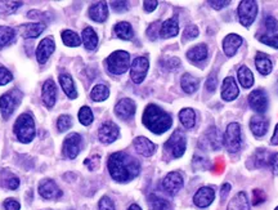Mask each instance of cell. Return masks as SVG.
<instances>
[{
	"label": "cell",
	"mask_w": 278,
	"mask_h": 210,
	"mask_svg": "<svg viewBox=\"0 0 278 210\" xmlns=\"http://www.w3.org/2000/svg\"><path fill=\"white\" fill-rule=\"evenodd\" d=\"M179 120L185 129H192L196 125V114L192 109H183L179 112Z\"/></svg>",
	"instance_id": "33"
},
{
	"label": "cell",
	"mask_w": 278,
	"mask_h": 210,
	"mask_svg": "<svg viewBox=\"0 0 278 210\" xmlns=\"http://www.w3.org/2000/svg\"><path fill=\"white\" fill-rule=\"evenodd\" d=\"M248 104L254 111L264 114L268 109V96L263 89H255L248 96Z\"/></svg>",
	"instance_id": "12"
},
{
	"label": "cell",
	"mask_w": 278,
	"mask_h": 210,
	"mask_svg": "<svg viewBox=\"0 0 278 210\" xmlns=\"http://www.w3.org/2000/svg\"><path fill=\"white\" fill-rule=\"evenodd\" d=\"M60 84L61 88L63 89V92L66 93V96L70 99L77 98V92L76 88H75L74 80L68 74H62L60 75Z\"/></svg>",
	"instance_id": "26"
},
{
	"label": "cell",
	"mask_w": 278,
	"mask_h": 210,
	"mask_svg": "<svg viewBox=\"0 0 278 210\" xmlns=\"http://www.w3.org/2000/svg\"><path fill=\"white\" fill-rule=\"evenodd\" d=\"M19 186V179L16 177H12L9 179H7L6 182V187L9 190H17Z\"/></svg>",
	"instance_id": "55"
},
{
	"label": "cell",
	"mask_w": 278,
	"mask_h": 210,
	"mask_svg": "<svg viewBox=\"0 0 278 210\" xmlns=\"http://www.w3.org/2000/svg\"><path fill=\"white\" fill-rule=\"evenodd\" d=\"M81 148V136L77 133H71L70 136L66 137L65 142H63V153L66 158L74 160L80 152Z\"/></svg>",
	"instance_id": "11"
},
{
	"label": "cell",
	"mask_w": 278,
	"mask_h": 210,
	"mask_svg": "<svg viewBox=\"0 0 278 210\" xmlns=\"http://www.w3.org/2000/svg\"><path fill=\"white\" fill-rule=\"evenodd\" d=\"M274 210H278V206H277V207H275V209H274Z\"/></svg>",
	"instance_id": "62"
},
{
	"label": "cell",
	"mask_w": 278,
	"mask_h": 210,
	"mask_svg": "<svg viewBox=\"0 0 278 210\" xmlns=\"http://www.w3.org/2000/svg\"><path fill=\"white\" fill-rule=\"evenodd\" d=\"M269 120L263 116H253L250 120V129L255 137H263L268 132Z\"/></svg>",
	"instance_id": "23"
},
{
	"label": "cell",
	"mask_w": 278,
	"mask_h": 210,
	"mask_svg": "<svg viewBox=\"0 0 278 210\" xmlns=\"http://www.w3.org/2000/svg\"><path fill=\"white\" fill-rule=\"evenodd\" d=\"M108 172L119 183L130 182L141 172V164L126 152H115L108 159Z\"/></svg>",
	"instance_id": "1"
},
{
	"label": "cell",
	"mask_w": 278,
	"mask_h": 210,
	"mask_svg": "<svg viewBox=\"0 0 278 210\" xmlns=\"http://www.w3.org/2000/svg\"><path fill=\"white\" fill-rule=\"evenodd\" d=\"M160 29H161V23L158 21L153 22L152 25L148 28L147 35L150 36L151 40H156V38H157V33H160Z\"/></svg>",
	"instance_id": "51"
},
{
	"label": "cell",
	"mask_w": 278,
	"mask_h": 210,
	"mask_svg": "<svg viewBox=\"0 0 278 210\" xmlns=\"http://www.w3.org/2000/svg\"><path fill=\"white\" fill-rule=\"evenodd\" d=\"M114 33L115 35L118 36V38L123 39V40H131L134 36L133 28H131V25L128 23V22H119L118 25L115 26Z\"/></svg>",
	"instance_id": "32"
},
{
	"label": "cell",
	"mask_w": 278,
	"mask_h": 210,
	"mask_svg": "<svg viewBox=\"0 0 278 210\" xmlns=\"http://www.w3.org/2000/svg\"><path fill=\"white\" fill-rule=\"evenodd\" d=\"M14 134L19 142L29 143L35 137V123L30 114L19 115L14 123Z\"/></svg>",
	"instance_id": "3"
},
{
	"label": "cell",
	"mask_w": 278,
	"mask_h": 210,
	"mask_svg": "<svg viewBox=\"0 0 278 210\" xmlns=\"http://www.w3.org/2000/svg\"><path fill=\"white\" fill-rule=\"evenodd\" d=\"M207 53H209L207 46L205 44H199L187 52V58L192 62H201V61L206 60Z\"/></svg>",
	"instance_id": "29"
},
{
	"label": "cell",
	"mask_w": 278,
	"mask_h": 210,
	"mask_svg": "<svg viewBox=\"0 0 278 210\" xmlns=\"http://www.w3.org/2000/svg\"><path fill=\"white\" fill-rule=\"evenodd\" d=\"M197 36H199V29H197V26L189 25L185 28L184 34H183V40H192V39L197 38Z\"/></svg>",
	"instance_id": "46"
},
{
	"label": "cell",
	"mask_w": 278,
	"mask_h": 210,
	"mask_svg": "<svg viewBox=\"0 0 278 210\" xmlns=\"http://www.w3.org/2000/svg\"><path fill=\"white\" fill-rule=\"evenodd\" d=\"M13 80V75L6 67L0 66V85H6Z\"/></svg>",
	"instance_id": "47"
},
{
	"label": "cell",
	"mask_w": 278,
	"mask_h": 210,
	"mask_svg": "<svg viewBox=\"0 0 278 210\" xmlns=\"http://www.w3.org/2000/svg\"><path fill=\"white\" fill-rule=\"evenodd\" d=\"M39 194L45 200H57L62 196V191L52 179L41 180L39 185Z\"/></svg>",
	"instance_id": "14"
},
{
	"label": "cell",
	"mask_w": 278,
	"mask_h": 210,
	"mask_svg": "<svg viewBox=\"0 0 278 210\" xmlns=\"http://www.w3.org/2000/svg\"><path fill=\"white\" fill-rule=\"evenodd\" d=\"M229 191H231V185H229V183H226V185H223V187H221V191H220L221 201H224V200L227 199Z\"/></svg>",
	"instance_id": "59"
},
{
	"label": "cell",
	"mask_w": 278,
	"mask_h": 210,
	"mask_svg": "<svg viewBox=\"0 0 278 210\" xmlns=\"http://www.w3.org/2000/svg\"><path fill=\"white\" fill-rule=\"evenodd\" d=\"M45 30V25L41 22H35V23H26V25H21L18 28L19 34L25 39H35L40 35L43 31Z\"/></svg>",
	"instance_id": "22"
},
{
	"label": "cell",
	"mask_w": 278,
	"mask_h": 210,
	"mask_svg": "<svg viewBox=\"0 0 278 210\" xmlns=\"http://www.w3.org/2000/svg\"><path fill=\"white\" fill-rule=\"evenodd\" d=\"M227 210H250L248 199L245 192H238L233 196V199L229 201Z\"/></svg>",
	"instance_id": "28"
},
{
	"label": "cell",
	"mask_w": 278,
	"mask_h": 210,
	"mask_svg": "<svg viewBox=\"0 0 278 210\" xmlns=\"http://www.w3.org/2000/svg\"><path fill=\"white\" fill-rule=\"evenodd\" d=\"M180 85H182L183 90L188 94H192L197 90L199 88V80L196 77L192 76L191 74H184L182 76V80H180Z\"/></svg>",
	"instance_id": "35"
},
{
	"label": "cell",
	"mask_w": 278,
	"mask_h": 210,
	"mask_svg": "<svg viewBox=\"0 0 278 210\" xmlns=\"http://www.w3.org/2000/svg\"><path fill=\"white\" fill-rule=\"evenodd\" d=\"M55 49L54 40L52 38H45L40 41L38 46V50H36V58H38V62L44 65L46 61L49 60L50 56L53 55Z\"/></svg>",
	"instance_id": "16"
},
{
	"label": "cell",
	"mask_w": 278,
	"mask_h": 210,
	"mask_svg": "<svg viewBox=\"0 0 278 210\" xmlns=\"http://www.w3.org/2000/svg\"><path fill=\"white\" fill-rule=\"evenodd\" d=\"M270 159H272V155L268 152L264 148H260L255 152V155L253 156V160L255 163V167L257 168H264L267 165L270 164Z\"/></svg>",
	"instance_id": "37"
},
{
	"label": "cell",
	"mask_w": 278,
	"mask_h": 210,
	"mask_svg": "<svg viewBox=\"0 0 278 210\" xmlns=\"http://www.w3.org/2000/svg\"><path fill=\"white\" fill-rule=\"evenodd\" d=\"M242 136H241V126L237 123H231L226 129L224 133V146L227 151L231 153H236L240 151L241 145H242Z\"/></svg>",
	"instance_id": "5"
},
{
	"label": "cell",
	"mask_w": 278,
	"mask_h": 210,
	"mask_svg": "<svg viewBox=\"0 0 278 210\" xmlns=\"http://www.w3.org/2000/svg\"><path fill=\"white\" fill-rule=\"evenodd\" d=\"M22 99V92L18 89H12L0 97V111L4 119H8L14 112Z\"/></svg>",
	"instance_id": "6"
},
{
	"label": "cell",
	"mask_w": 278,
	"mask_h": 210,
	"mask_svg": "<svg viewBox=\"0 0 278 210\" xmlns=\"http://www.w3.org/2000/svg\"><path fill=\"white\" fill-rule=\"evenodd\" d=\"M43 102L48 109H52L55 103V98H57V87H55L54 82L52 79L46 80L43 85Z\"/></svg>",
	"instance_id": "18"
},
{
	"label": "cell",
	"mask_w": 278,
	"mask_h": 210,
	"mask_svg": "<svg viewBox=\"0 0 278 210\" xmlns=\"http://www.w3.org/2000/svg\"><path fill=\"white\" fill-rule=\"evenodd\" d=\"M148 206H150V210H173L172 204L168 200L155 194L148 196Z\"/></svg>",
	"instance_id": "31"
},
{
	"label": "cell",
	"mask_w": 278,
	"mask_h": 210,
	"mask_svg": "<svg viewBox=\"0 0 278 210\" xmlns=\"http://www.w3.org/2000/svg\"><path fill=\"white\" fill-rule=\"evenodd\" d=\"M128 210H142V207L139 206V205H136V204H131L130 206L128 207Z\"/></svg>",
	"instance_id": "61"
},
{
	"label": "cell",
	"mask_w": 278,
	"mask_h": 210,
	"mask_svg": "<svg viewBox=\"0 0 278 210\" xmlns=\"http://www.w3.org/2000/svg\"><path fill=\"white\" fill-rule=\"evenodd\" d=\"M184 180L179 172H170L162 180V189L170 196H175L182 190Z\"/></svg>",
	"instance_id": "10"
},
{
	"label": "cell",
	"mask_w": 278,
	"mask_h": 210,
	"mask_svg": "<svg viewBox=\"0 0 278 210\" xmlns=\"http://www.w3.org/2000/svg\"><path fill=\"white\" fill-rule=\"evenodd\" d=\"M134 147H135L136 152L141 153L142 156H152L156 151V145L153 142H151L150 139L146 138V137H136L134 139Z\"/></svg>",
	"instance_id": "21"
},
{
	"label": "cell",
	"mask_w": 278,
	"mask_h": 210,
	"mask_svg": "<svg viewBox=\"0 0 278 210\" xmlns=\"http://www.w3.org/2000/svg\"><path fill=\"white\" fill-rule=\"evenodd\" d=\"M98 207H99V210H116L114 201H112V200L107 196L102 197L101 201H99Z\"/></svg>",
	"instance_id": "49"
},
{
	"label": "cell",
	"mask_w": 278,
	"mask_h": 210,
	"mask_svg": "<svg viewBox=\"0 0 278 210\" xmlns=\"http://www.w3.org/2000/svg\"><path fill=\"white\" fill-rule=\"evenodd\" d=\"M62 40L67 46H79L81 44V39L75 31L65 30L62 33Z\"/></svg>",
	"instance_id": "40"
},
{
	"label": "cell",
	"mask_w": 278,
	"mask_h": 210,
	"mask_svg": "<svg viewBox=\"0 0 278 210\" xmlns=\"http://www.w3.org/2000/svg\"><path fill=\"white\" fill-rule=\"evenodd\" d=\"M21 6L22 3L18 2H0V16L4 17L13 14Z\"/></svg>",
	"instance_id": "41"
},
{
	"label": "cell",
	"mask_w": 278,
	"mask_h": 210,
	"mask_svg": "<svg viewBox=\"0 0 278 210\" xmlns=\"http://www.w3.org/2000/svg\"><path fill=\"white\" fill-rule=\"evenodd\" d=\"M238 19L240 23L245 28H250L253 25V22L255 21L258 14V4L254 0H243L241 2L237 9Z\"/></svg>",
	"instance_id": "7"
},
{
	"label": "cell",
	"mask_w": 278,
	"mask_h": 210,
	"mask_svg": "<svg viewBox=\"0 0 278 210\" xmlns=\"http://www.w3.org/2000/svg\"><path fill=\"white\" fill-rule=\"evenodd\" d=\"M241 44H242V38L240 35H236V34L227 35L223 40V49L226 56L233 57L238 50V48L241 46Z\"/></svg>",
	"instance_id": "20"
},
{
	"label": "cell",
	"mask_w": 278,
	"mask_h": 210,
	"mask_svg": "<svg viewBox=\"0 0 278 210\" xmlns=\"http://www.w3.org/2000/svg\"><path fill=\"white\" fill-rule=\"evenodd\" d=\"M4 207H6V210H19L21 205H19V202L17 200L7 199L4 201Z\"/></svg>",
	"instance_id": "54"
},
{
	"label": "cell",
	"mask_w": 278,
	"mask_h": 210,
	"mask_svg": "<svg viewBox=\"0 0 278 210\" xmlns=\"http://www.w3.org/2000/svg\"><path fill=\"white\" fill-rule=\"evenodd\" d=\"M108 71L114 75H123L130 67V56L125 50H116L106 61Z\"/></svg>",
	"instance_id": "4"
},
{
	"label": "cell",
	"mask_w": 278,
	"mask_h": 210,
	"mask_svg": "<svg viewBox=\"0 0 278 210\" xmlns=\"http://www.w3.org/2000/svg\"><path fill=\"white\" fill-rule=\"evenodd\" d=\"M237 75H238V82H240V84L242 85V88L248 89V88L253 87L254 75L247 66H241V67L238 68Z\"/></svg>",
	"instance_id": "34"
},
{
	"label": "cell",
	"mask_w": 278,
	"mask_h": 210,
	"mask_svg": "<svg viewBox=\"0 0 278 210\" xmlns=\"http://www.w3.org/2000/svg\"><path fill=\"white\" fill-rule=\"evenodd\" d=\"M16 38V30L8 26H0V48L9 45Z\"/></svg>",
	"instance_id": "36"
},
{
	"label": "cell",
	"mask_w": 278,
	"mask_h": 210,
	"mask_svg": "<svg viewBox=\"0 0 278 210\" xmlns=\"http://www.w3.org/2000/svg\"><path fill=\"white\" fill-rule=\"evenodd\" d=\"M109 96V89L107 85L104 84H98L93 88L92 92H90V98L96 102L104 101V99L108 98Z\"/></svg>",
	"instance_id": "38"
},
{
	"label": "cell",
	"mask_w": 278,
	"mask_h": 210,
	"mask_svg": "<svg viewBox=\"0 0 278 210\" xmlns=\"http://www.w3.org/2000/svg\"><path fill=\"white\" fill-rule=\"evenodd\" d=\"M267 196H265V192L262 191V190H254L253 191V204L254 205H259L263 204L265 201Z\"/></svg>",
	"instance_id": "50"
},
{
	"label": "cell",
	"mask_w": 278,
	"mask_h": 210,
	"mask_svg": "<svg viewBox=\"0 0 278 210\" xmlns=\"http://www.w3.org/2000/svg\"><path fill=\"white\" fill-rule=\"evenodd\" d=\"M255 66H257V70L262 75H269L272 72L273 63L270 61V58L268 57L265 53L259 52L257 55V58H255Z\"/></svg>",
	"instance_id": "27"
},
{
	"label": "cell",
	"mask_w": 278,
	"mask_h": 210,
	"mask_svg": "<svg viewBox=\"0 0 278 210\" xmlns=\"http://www.w3.org/2000/svg\"><path fill=\"white\" fill-rule=\"evenodd\" d=\"M209 4H210L214 9H216V11H220V9L229 6V0H224V2H213V0H211V2H209Z\"/></svg>",
	"instance_id": "56"
},
{
	"label": "cell",
	"mask_w": 278,
	"mask_h": 210,
	"mask_svg": "<svg viewBox=\"0 0 278 210\" xmlns=\"http://www.w3.org/2000/svg\"><path fill=\"white\" fill-rule=\"evenodd\" d=\"M143 124L155 134H162L173 125V119L166 111L156 104H148L143 112Z\"/></svg>",
	"instance_id": "2"
},
{
	"label": "cell",
	"mask_w": 278,
	"mask_h": 210,
	"mask_svg": "<svg viewBox=\"0 0 278 210\" xmlns=\"http://www.w3.org/2000/svg\"><path fill=\"white\" fill-rule=\"evenodd\" d=\"M270 143H272V145H274V146H278V124H277V126H275V129H274V134H273L272 139H270Z\"/></svg>",
	"instance_id": "60"
},
{
	"label": "cell",
	"mask_w": 278,
	"mask_h": 210,
	"mask_svg": "<svg viewBox=\"0 0 278 210\" xmlns=\"http://www.w3.org/2000/svg\"><path fill=\"white\" fill-rule=\"evenodd\" d=\"M264 26H265V30L272 35L273 33H275V31L278 30V21L274 18V17L267 16L264 19Z\"/></svg>",
	"instance_id": "45"
},
{
	"label": "cell",
	"mask_w": 278,
	"mask_h": 210,
	"mask_svg": "<svg viewBox=\"0 0 278 210\" xmlns=\"http://www.w3.org/2000/svg\"><path fill=\"white\" fill-rule=\"evenodd\" d=\"M178 33H179V23H178V19L175 18V17L174 18L166 19V21L161 23L160 29L161 38L164 39L174 38V36L178 35Z\"/></svg>",
	"instance_id": "24"
},
{
	"label": "cell",
	"mask_w": 278,
	"mask_h": 210,
	"mask_svg": "<svg viewBox=\"0 0 278 210\" xmlns=\"http://www.w3.org/2000/svg\"><path fill=\"white\" fill-rule=\"evenodd\" d=\"M164 66L168 68V70H175V68H178L180 66L179 58L177 57L166 58V60L164 61Z\"/></svg>",
	"instance_id": "52"
},
{
	"label": "cell",
	"mask_w": 278,
	"mask_h": 210,
	"mask_svg": "<svg viewBox=\"0 0 278 210\" xmlns=\"http://www.w3.org/2000/svg\"><path fill=\"white\" fill-rule=\"evenodd\" d=\"M157 2H155V0H153V2H145V3H143V6H145V11L146 12H153L155 11L156 8H157Z\"/></svg>",
	"instance_id": "58"
},
{
	"label": "cell",
	"mask_w": 278,
	"mask_h": 210,
	"mask_svg": "<svg viewBox=\"0 0 278 210\" xmlns=\"http://www.w3.org/2000/svg\"><path fill=\"white\" fill-rule=\"evenodd\" d=\"M218 87V77H216V72L213 71L210 74V76L207 77L206 80V88L209 92H214Z\"/></svg>",
	"instance_id": "48"
},
{
	"label": "cell",
	"mask_w": 278,
	"mask_h": 210,
	"mask_svg": "<svg viewBox=\"0 0 278 210\" xmlns=\"http://www.w3.org/2000/svg\"><path fill=\"white\" fill-rule=\"evenodd\" d=\"M215 199V191L211 187H201L194 194L193 202L199 207H207Z\"/></svg>",
	"instance_id": "17"
},
{
	"label": "cell",
	"mask_w": 278,
	"mask_h": 210,
	"mask_svg": "<svg viewBox=\"0 0 278 210\" xmlns=\"http://www.w3.org/2000/svg\"><path fill=\"white\" fill-rule=\"evenodd\" d=\"M111 6H112V9H114L115 12H119V13L128 11L129 8L128 2H112Z\"/></svg>",
	"instance_id": "53"
},
{
	"label": "cell",
	"mask_w": 278,
	"mask_h": 210,
	"mask_svg": "<svg viewBox=\"0 0 278 210\" xmlns=\"http://www.w3.org/2000/svg\"><path fill=\"white\" fill-rule=\"evenodd\" d=\"M82 43L88 50H94L98 45V36L92 28H87L82 30Z\"/></svg>",
	"instance_id": "30"
},
{
	"label": "cell",
	"mask_w": 278,
	"mask_h": 210,
	"mask_svg": "<svg viewBox=\"0 0 278 210\" xmlns=\"http://www.w3.org/2000/svg\"><path fill=\"white\" fill-rule=\"evenodd\" d=\"M119 134H120V129H119V126L116 124L112 123V121H106V123L102 124L98 132L99 141L102 143H104V145L115 142L118 139Z\"/></svg>",
	"instance_id": "13"
},
{
	"label": "cell",
	"mask_w": 278,
	"mask_h": 210,
	"mask_svg": "<svg viewBox=\"0 0 278 210\" xmlns=\"http://www.w3.org/2000/svg\"><path fill=\"white\" fill-rule=\"evenodd\" d=\"M238 94H240V90L236 84V80L231 76L226 77L223 82V87H221V98L224 101H233L237 98Z\"/></svg>",
	"instance_id": "19"
},
{
	"label": "cell",
	"mask_w": 278,
	"mask_h": 210,
	"mask_svg": "<svg viewBox=\"0 0 278 210\" xmlns=\"http://www.w3.org/2000/svg\"><path fill=\"white\" fill-rule=\"evenodd\" d=\"M150 62L147 57H136L131 62L130 66V77L135 84H141L146 79V75L148 72Z\"/></svg>",
	"instance_id": "9"
},
{
	"label": "cell",
	"mask_w": 278,
	"mask_h": 210,
	"mask_svg": "<svg viewBox=\"0 0 278 210\" xmlns=\"http://www.w3.org/2000/svg\"><path fill=\"white\" fill-rule=\"evenodd\" d=\"M77 116H79V121H80V123H81L82 125H85V126L90 125V124L93 123V119H94V116H93L92 110H90L88 106L81 107V109H80L79 115H77Z\"/></svg>",
	"instance_id": "42"
},
{
	"label": "cell",
	"mask_w": 278,
	"mask_h": 210,
	"mask_svg": "<svg viewBox=\"0 0 278 210\" xmlns=\"http://www.w3.org/2000/svg\"><path fill=\"white\" fill-rule=\"evenodd\" d=\"M270 168H272L273 174L278 175V153H274L272 155V159H270Z\"/></svg>",
	"instance_id": "57"
},
{
	"label": "cell",
	"mask_w": 278,
	"mask_h": 210,
	"mask_svg": "<svg viewBox=\"0 0 278 210\" xmlns=\"http://www.w3.org/2000/svg\"><path fill=\"white\" fill-rule=\"evenodd\" d=\"M206 137L207 141H209V145L211 146L213 150H219V148L221 147L220 133H219V130L215 126H211V128L206 132Z\"/></svg>",
	"instance_id": "39"
},
{
	"label": "cell",
	"mask_w": 278,
	"mask_h": 210,
	"mask_svg": "<svg viewBox=\"0 0 278 210\" xmlns=\"http://www.w3.org/2000/svg\"><path fill=\"white\" fill-rule=\"evenodd\" d=\"M258 39L263 44H265V45L273 46V48L278 49V35H275V34H272V35H260L258 36Z\"/></svg>",
	"instance_id": "44"
},
{
	"label": "cell",
	"mask_w": 278,
	"mask_h": 210,
	"mask_svg": "<svg viewBox=\"0 0 278 210\" xmlns=\"http://www.w3.org/2000/svg\"><path fill=\"white\" fill-rule=\"evenodd\" d=\"M89 16L93 21L96 22H104L108 17V7L104 2H99V3L93 4L89 8Z\"/></svg>",
	"instance_id": "25"
},
{
	"label": "cell",
	"mask_w": 278,
	"mask_h": 210,
	"mask_svg": "<svg viewBox=\"0 0 278 210\" xmlns=\"http://www.w3.org/2000/svg\"><path fill=\"white\" fill-rule=\"evenodd\" d=\"M136 111L135 102L130 98H123L118 102V104L115 106V114L116 116L123 120H128V119L133 118L134 114Z\"/></svg>",
	"instance_id": "15"
},
{
	"label": "cell",
	"mask_w": 278,
	"mask_h": 210,
	"mask_svg": "<svg viewBox=\"0 0 278 210\" xmlns=\"http://www.w3.org/2000/svg\"><path fill=\"white\" fill-rule=\"evenodd\" d=\"M71 125H72L71 116H68V115H61L60 118H58L57 128H58V130L61 132V133L68 130V129L71 128Z\"/></svg>",
	"instance_id": "43"
},
{
	"label": "cell",
	"mask_w": 278,
	"mask_h": 210,
	"mask_svg": "<svg viewBox=\"0 0 278 210\" xmlns=\"http://www.w3.org/2000/svg\"><path fill=\"white\" fill-rule=\"evenodd\" d=\"M165 148L169 150L174 158H182L185 152V148H187V139H185L184 133L177 129L172 134V137L168 139V142L165 143Z\"/></svg>",
	"instance_id": "8"
}]
</instances>
